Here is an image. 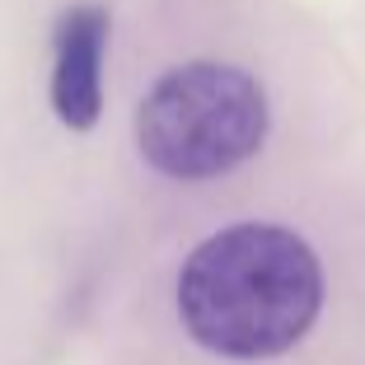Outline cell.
I'll return each mask as SVG.
<instances>
[{"mask_svg":"<svg viewBox=\"0 0 365 365\" xmlns=\"http://www.w3.org/2000/svg\"><path fill=\"white\" fill-rule=\"evenodd\" d=\"M108 365H365V220L215 202L197 225H164Z\"/></svg>","mask_w":365,"mask_h":365,"instance_id":"1","label":"cell"},{"mask_svg":"<svg viewBox=\"0 0 365 365\" xmlns=\"http://www.w3.org/2000/svg\"><path fill=\"white\" fill-rule=\"evenodd\" d=\"M140 164L173 187H215L262 160L272 94L248 66L192 56L150 80L131 113Z\"/></svg>","mask_w":365,"mask_h":365,"instance_id":"2","label":"cell"},{"mask_svg":"<svg viewBox=\"0 0 365 365\" xmlns=\"http://www.w3.org/2000/svg\"><path fill=\"white\" fill-rule=\"evenodd\" d=\"M103 5H71L56 19L52 43V113L71 131H94L103 118V56H108Z\"/></svg>","mask_w":365,"mask_h":365,"instance_id":"3","label":"cell"}]
</instances>
